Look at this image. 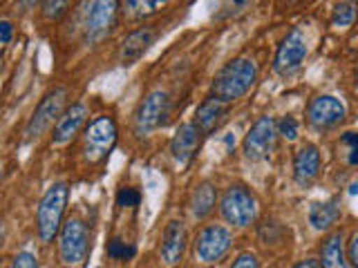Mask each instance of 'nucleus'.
Returning a JSON list of instances; mask_svg holds the SVG:
<instances>
[{"instance_id":"nucleus-1","label":"nucleus","mask_w":358,"mask_h":268,"mask_svg":"<svg viewBox=\"0 0 358 268\" xmlns=\"http://www.w3.org/2000/svg\"><path fill=\"white\" fill-rule=\"evenodd\" d=\"M255 78L257 70L251 59H233L217 72L215 81L210 85V94L224 100V103H233V100L242 98L249 92Z\"/></svg>"},{"instance_id":"nucleus-2","label":"nucleus","mask_w":358,"mask_h":268,"mask_svg":"<svg viewBox=\"0 0 358 268\" xmlns=\"http://www.w3.org/2000/svg\"><path fill=\"white\" fill-rule=\"evenodd\" d=\"M67 195H70V190H67L65 184H54L41 199L38 210H36V226H38L41 241L50 244L56 237V232L61 230L65 206H67Z\"/></svg>"},{"instance_id":"nucleus-3","label":"nucleus","mask_w":358,"mask_h":268,"mask_svg":"<svg viewBox=\"0 0 358 268\" xmlns=\"http://www.w3.org/2000/svg\"><path fill=\"white\" fill-rule=\"evenodd\" d=\"M117 143V123L112 117H99L85 128L83 156L87 163H103Z\"/></svg>"},{"instance_id":"nucleus-4","label":"nucleus","mask_w":358,"mask_h":268,"mask_svg":"<svg viewBox=\"0 0 358 268\" xmlns=\"http://www.w3.org/2000/svg\"><path fill=\"white\" fill-rule=\"evenodd\" d=\"M220 208H222V217L235 228H244V226H249V223H253L255 212H257L255 197L244 186H231L227 193H224Z\"/></svg>"},{"instance_id":"nucleus-5","label":"nucleus","mask_w":358,"mask_h":268,"mask_svg":"<svg viewBox=\"0 0 358 268\" xmlns=\"http://www.w3.org/2000/svg\"><path fill=\"white\" fill-rule=\"evenodd\" d=\"M117 11H119L117 0H92V5H90V9H87L85 22H83L85 40L87 43L103 40L108 34L115 29Z\"/></svg>"},{"instance_id":"nucleus-6","label":"nucleus","mask_w":358,"mask_h":268,"mask_svg":"<svg viewBox=\"0 0 358 268\" xmlns=\"http://www.w3.org/2000/svg\"><path fill=\"white\" fill-rule=\"evenodd\" d=\"M168 110H171V98L162 89H155L139 103L137 114H134V128L139 134H148L162 128L166 123Z\"/></svg>"},{"instance_id":"nucleus-7","label":"nucleus","mask_w":358,"mask_h":268,"mask_svg":"<svg viewBox=\"0 0 358 268\" xmlns=\"http://www.w3.org/2000/svg\"><path fill=\"white\" fill-rule=\"evenodd\" d=\"M63 103H65V89L59 87L54 89V92L45 94V98L38 103L36 112L31 114L27 128H25V139L31 141V139H38L41 134L48 130L54 121H59L61 114H63Z\"/></svg>"},{"instance_id":"nucleus-8","label":"nucleus","mask_w":358,"mask_h":268,"mask_svg":"<svg viewBox=\"0 0 358 268\" xmlns=\"http://www.w3.org/2000/svg\"><path fill=\"white\" fill-rule=\"evenodd\" d=\"M87 244H90V232L87 226L81 219H67L61 228V260L65 264H78L85 260L87 255Z\"/></svg>"},{"instance_id":"nucleus-9","label":"nucleus","mask_w":358,"mask_h":268,"mask_svg":"<svg viewBox=\"0 0 358 268\" xmlns=\"http://www.w3.org/2000/svg\"><path fill=\"white\" fill-rule=\"evenodd\" d=\"M275 141V121L271 117H260L244 137V156L251 161H260L271 152Z\"/></svg>"},{"instance_id":"nucleus-10","label":"nucleus","mask_w":358,"mask_h":268,"mask_svg":"<svg viewBox=\"0 0 358 268\" xmlns=\"http://www.w3.org/2000/svg\"><path fill=\"white\" fill-rule=\"evenodd\" d=\"M307 56V40L305 36L300 34V29H291L285 40L280 43L278 54H275V61H273V70L280 76H289L294 74L298 67L302 65Z\"/></svg>"},{"instance_id":"nucleus-11","label":"nucleus","mask_w":358,"mask_h":268,"mask_svg":"<svg viewBox=\"0 0 358 268\" xmlns=\"http://www.w3.org/2000/svg\"><path fill=\"white\" fill-rule=\"evenodd\" d=\"M231 248V232L224 226H206L197 237V257L201 262H217Z\"/></svg>"},{"instance_id":"nucleus-12","label":"nucleus","mask_w":358,"mask_h":268,"mask_svg":"<svg viewBox=\"0 0 358 268\" xmlns=\"http://www.w3.org/2000/svg\"><path fill=\"white\" fill-rule=\"evenodd\" d=\"M307 119L313 128H334L345 119V105L334 96H318L309 103Z\"/></svg>"},{"instance_id":"nucleus-13","label":"nucleus","mask_w":358,"mask_h":268,"mask_svg":"<svg viewBox=\"0 0 358 268\" xmlns=\"http://www.w3.org/2000/svg\"><path fill=\"white\" fill-rule=\"evenodd\" d=\"M201 145V130L197 123H184V126H179L175 137L171 141V152L175 156V161L179 165H188L190 159L197 154Z\"/></svg>"},{"instance_id":"nucleus-14","label":"nucleus","mask_w":358,"mask_h":268,"mask_svg":"<svg viewBox=\"0 0 358 268\" xmlns=\"http://www.w3.org/2000/svg\"><path fill=\"white\" fill-rule=\"evenodd\" d=\"M186 228L179 219L168 221V226L164 230V241H162V260L166 266H175L182 260V255L186 251Z\"/></svg>"},{"instance_id":"nucleus-15","label":"nucleus","mask_w":358,"mask_h":268,"mask_svg":"<svg viewBox=\"0 0 358 268\" xmlns=\"http://www.w3.org/2000/svg\"><path fill=\"white\" fill-rule=\"evenodd\" d=\"M155 43V31L150 27H141L130 31L121 43L119 50V61L121 65H134L141 56L150 50V45Z\"/></svg>"},{"instance_id":"nucleus-16","label":"nucleus","mask_w":358,"mask_h":268,"mask_svg":"<svg viewBox=\"0 0 358 268\" xmlns=\"http://www.w3.org/2000/svg\"><path fill=\"white\" fill-rule=\"evenodd\" d=\"M318 170H320V152L318 148H313V145H305V148H300L296 159H294V177L300 186H305L309 181L318 177Z\"/></svg>"},{"instance_id":"nucleus-17","label":"nucleus","mask_w":358,"mask_h":268,"mask_svg":"<svg viewBox=\"0 0 358 268\" xmlns=\"http://www.w3.org/2000/svg\"><path fill=\"white\" fill-rule=\"evenodd\" d=\"M85 121V107L81 103H74L72 107H67L61 119L56 121V130H54V143H67L74 134L78 132V128L83 126Z\"/></svg>"},{"instance_id":"nucleus-18","label":"nucleus","mask_w":358,"mask_h":268,"mask_svg":"<svg viewBox=\"0 0 358 268\" xmlns=\"http://www.w3.org/2000/svg\"><path fill=\"white\" fill-rule=\"evenodd\" d=\"M224 112H227V103L215 96L206 98L204 103H201L195 112V123L199 126L201 132H208L213 130L220 123V119L224 117Z\"/></svg>"},{"instance_id":"nucleus-19","label":"nucleus","mask_w":358,"mask_h":268,"mask_svg":"<svg viewBox=\"0 0 358 268\" xmlns=\"http://www.w3.org/2000/svg\"><path fill=\"white\" fill-rule=\"evenodd\" d=\"M320 266L322 268H350V264L345 260V251H343V232H334L324 239L322 253H320Z\"/></svg>"},{"instance_id":"nucleus-20","label":"nucleus","mask_w":358,"mask_h":268,"mask_svg":"<svg viewBox=\"0 0 358 268\" xmlns=\"http://www.w3.org/2000/svg\"><path fill=\"white\" fill-rule=\"evenodd\" d=\"M341 217V208L336 201H324V204H313L309 210V221L316 230H327L336 219Z\"/></svg>"},{"instance_id":"nucleus-21","label":"nucleus","mask_w":358,"mask_h":268,"mask_svg":"<svg viewBox=\"0 0 358 268\" xmlns=\"http://www.w3.org/2000/svg\"><path fill=\"white\" fill-rule=\"evenodd\" d=\"M215 199H217V193L210 184L197 186L193 197H190V212H193V217H197V219L206 217L213 210V206H215Z\"/></svg>"},{"instance_id":"nucleus-22","label":"nucleus","mask_w":358,"mask_h":268,"mask_svg":"<svg viewBox=\"0 0 358 268\" xmlns=\"http://www.w3.org/2000/svg\"><path fill=\"white\" fill-rule=\"evenodd\" d=\"M168 0H123V11L128 18H145L159 11Z\"/></svg>"},{"instance_id":"nucleus-23","label":"nucleus","mask_w":358,"mask_h":268,"mask_svg":"<svg viewBox=\"0 0 358 268\" xmlns=\"http://www.w3.org/2000/svg\"><path fill=\"white\" fill-rule=\"evenodd\" d=\"M251 3H253V0H224V3H222V9H220V14H217V20L242 16L244 11L251 7Z\"/></svg>"},{"instance_id":"nucleus-24","label":"nucleus","mask_w":358,"mask_h":268,"mask_svg":"<svg viewBox=\"0 0 358 268\" xmlns=\"http://www.w3.org/2000/svg\"><path fill=\"white\" fill-rule=\"evenodd\" d=\"M354 20H356V7L352 3H341L334 9L331 22L336 27H350Z\"/></svg>"},{"instance_id":"nucleus-25","label":"nucleus","mask_w":358,"mask_h":268,"mask_svg":"<svg viewBox=\"0 0 358 268\" xmlns=\"http://www.w3.org/2000/svg\"><path fill=\"white\" fill-rule=\"evenodd\" d=\"M134 253H137V251H134L132 244H126L121 239H110L108 241V257H112V260L126 262V260H132Z\"/></svg>"},{"instance_id":"nucleus-26","label":"nucleus","mask_w":358,"mask_h":268,"mask_svg":"<svg viewBox=\"0 0 358 268\" xmlns=\"http://www.w3.org/2000/svg\"><path fill=\"white\" fill-rule=\"evenodd\" d=\"M67 7H70V0H43L41 3V11L48 20H59Z\"/></svg>"},{"instance_id":"nucleus-27","label":"nucleus","mask_w":358,"mask_h":268,"mask_svg":"<svg viewBox=\"0 0 358 268\" xmlns=\"http://www.w3.org/2000/svg\"><path fill=\"white\" fill-rule=\"evenodd\" d=\"M139 201H141V195H139V190H134V188H121L117 193L119 208H134V206H139Z\"/></svg>"},{"instance_id":"nucleus-28","label":"nucleus","mask_w":358,"mask_h":268,"mask_svg":"<svg viewBox=\"0 0 358 268\" xmlns=\"http://www.w3.org/2000/svg\"><path fill=\"white\" fill-rule=\"evenodd\" d=\"M343 143L350 148V152H347V163L358 168V132H347L343 137Z\"/></svg>"},{"instance_id":"nucleus-29","label":"nucleus","mask_w":358,"mask_h":268,"mask_svg":"<svg viewBox=\"0 0 358 268\" xmlns=\"http://www.w3.org/2000/svg\"><path fill=\"white\" fill-rule=\"evenodd\" d=\"M278 132L282 134L287 141H294L298 137V121L294 117H285L278 123Z\"/></svg>"},{"instance_id":"nucleus-30","label":"nucleus","mask_w":358,"mask_h":268,"mask_svg":"<svg viewBox=\"0 0 358 268\" xmlns=\"http://www.w3.org/2000/svg\"><path fill=\"white\" fill-rule=\"evenodd\" d=\"M9 268H38V262L31 253H18Z\"/></svg>"},{"instance_id":"nucleus-31","label":"nucleus","mask_w":358,"mask_h":268,"mask_svg":"<svg viewBox=\"0 0 358 268\" xmlns=\"http://www.w3.org/2000/svg\"><path fill=\"white\" fill-rule=\"evenodd\" d=\"M231 268H260V264H257V260L253 255H240L238 260L233 262V266Z\"/></svg>"},{"instance_id":"nucleus-32","label":"nucleus","mask_w":358,"mask_h":268,"mask_svg":"<svg viewBox=\"0 0 358 268\" xmlns=\"http://www.w3.org/2000/svg\"><path fill=\"white\" fill-rule=\"evenodd\" d=\"M350 262H352L354 268H358V232L354 234L352 241H350Z\"/></svg>"},{"instance_id":"nucleus-33","label":"nucleus","mask_w":358,"mask_h":268,"mask_svg":"<svg viewBox=\"0 0 358 268\" xmlns=\"http://www.w3.org/2000/svg\"><path fill=\"white\" fill-rule=\"evenodd\" d=\"M11 22L9 20H3L0 22V34H3V45H9V40H11Z\"/></svg>"},{"instance_id":"nucleus-34","label":"nucleus","mask_w":358,"mask_h":268,"mask_svg":"<svg viewBox=\"0 0 358 268\" xmlns=\"http://www.w3.org/2000/svg\"><path fill=\"white\" fill-rule=\"evenodd\" d=\"M294 268H322V266H320V262H316V260H305V262H300V264L294 266Z\"/></svg>"},{"instance_id":"nucleus-35","label":"nucleus","mask_w":358,"mask_h":268,"mask_svg":"<svg viewBox=\"0 0 358 268\" xmlns=\"http://www.w3.org/2000/svg\"><path fill=\"white\" fill-rule=\"evenodd\" d=\"M18 5H20L22 9H31L34 5H36V0H18Z\"/></svg>"},{"instance_id":"nucleus-36","label":"nucleus","mask_w":358,"mask_h":268,"mask_svg":"<svg viewBox=\"0 0 358 268\" xmlns=\"http://www.w3.org/2000/svg\"><path fill=\"white\" fill-rule=\"evenodd\" d=\"M356 89H358V76H356Z\"/></svg>"}]
</instances>
